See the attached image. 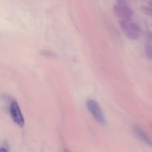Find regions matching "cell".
I'll list each match as a JSON object with an SVG mask.
<instances>
[{"label":"cell","instance_id":"30bf717a","mask_svg":"<svg viewBox=\"0 0 152 152\" xmlns=\"http://www.w3.org/2000/svg\"><path fill=\"white\" fill-rule=\"evenodd\" d=\"M63 152H70V151L68 150V149H65V150L63 151Z\"/></svg>","mask_w":152,"mask_h":152},{"label":"cell","instance_id":"5b68a950","mask_svg":"<svg viewBox=\"0 0 152 152\" xmlns=\"http://www.w3.org/2000/svg\"><path fill=\"white\" fill-rule=\"evenodd\" d=\"M133 131L134 132L135 135L140 139L142 142H143L145 144L148 145L149 147L152 148V138L141 128L139 126H134Z\"/></svg>","mask_w":152,"mask_h":152},{"label":"cell","instance_id":"8fae6325","mask_svg":"<svg viewBox=\"0 0 152 152\" xmlns=\"http://www.w3.org/2000/svg\"><path fill=\"white\" fill-rule=\"evenodd\" d=\"M151 128H152V123L151 124Z\"/></svg>","mask_w":152,"mask_h":152},{"label":"cell","instance_id":"52a82bcc","mask_svg":"<svg viewBox=\"0 0 152 152\" xmlns=\"http://www.w3.org/2000/svg\"><path fill=\"white\" fill-rule=\"evenodd\" d=\"M145 51L147 57L152 60V45L150 43H147L145 46Z\"/></svg>","mask_w":152,"mask_h":152},{"label":"cell","instance_id":"3957f363","mask_svg":"<svg viewBox=\"0 0 152 152\" xmlns=\"http://www.w3.org/2000/svg\"><path fill=\"white\" fill-rule=\"evenodd\" d=\"M86 107L89 113L91 114L94 119L100 125H105L106 123V119L102 112L100 105L94 99H88L86 101Z\"/></svg>","mask_w":152,"mask_h":152},{"label":"cell","instance_id":"9c48e42d","mask_svg":"<svg viewBox=\"0 0 152 152\" xmlns=\"http://www.w3.org/2000/svg\"><path fill=\"white\" fill-rule=\"evenodd\" d=\"M148 4H149V6L150 7H152V1H150L149 2H148Z\"/></svg>","mask_w":152,"mask_h":152},{"label":"cell","instance_id":"ba28073f","mask_svg":"<svg viewBox=\"0 0 152 152\" xmlns=\"http://www.w3.org/2000/svg\"><path fill=\"white\" fill-rule=\"evenodd\" d=\"M0 152H8L7 149L4 147L0 148Z\"/></svg>","mask_w":152,"mask_h":152},{"label":"cell","instance_id":"277c9868","mask_svg":"<svg viewBox=\"0 0 152 152\" xmlns=\"http://www.w3.org/2000/svg\"><path fill=\"white\" fill-rule=\"evenodd\" d=\"M10 113L13 119V122L22 128L25 125V119H24L23 114L22 113L21 109L19 104L16 101H13L10 104Z\"/></svg>","mask_w":152,"mask_h":152},{"label":"cell","instance_id":"6da1fadb","mask_svg":"<svg viewBox=\"0 0 152 152\" xmlns=\"http://www.w3.org/2000/svg\"><path fill=\"white\" fill-rule=\"evenodd\" d=\"M120 26L124 35L129 40H137L140 38L141 28L135 22L120 20Z\"/></svg>","mask_w":152,"mask_h":152},{"label":"cell","instance_id":"7a4b0ae2","mask_svg":"<svg viewBox=\"0 0 152 152\" xmlns=\"http://www.w3.org/2000/svg\"><path fill=\"white\" fill-rule=\"evenodd\" d=\"M114 13L120 20L131 21L133 16V10L128 5L126 0H117L114 6Z\"/></svg>","mask_w":152,"mask_h":152},{"label":"cell","instance_id":"8992f818","mask_svg":"<svg viewBox=\"0 0 152 152\" xmlns=\"http://www.w3.org/2000/svg\"><path fill=\"white\" fill-rule=\"evenodd\" d=\"M140 10L142 13H145L147 16H149L152 17V7L150 6L142 5L140 7Z\"/></svg>","mask_w":152,"mask_h":152}]
</instances>
